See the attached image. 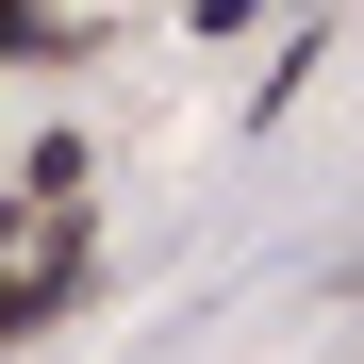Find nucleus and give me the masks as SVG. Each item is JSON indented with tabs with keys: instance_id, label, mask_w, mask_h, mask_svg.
<instances>
[{
	"instance_id": "1",
	"label": "nucleus",
	"mask_w": 364,
	"mask_h": 364,
	"mask_svg": "<svg viewBox=\"0 0 364 364\" xmlns=\"http://www.w3.org/2000/svg\"><path fill=\"white\" fill-rule=\"evenodd\" d=\"M83 166H100L83 133H33V166H17V199H83Z\"/></svg>"
},
{
	"instance_id": "2",
	"label": "nucleus",
	"mask_w": 364,
	"mask_h": 364,
	"mask_svg": "<svg viewBox=\"0 0 364 364\" xmlns=\"http://www.w3.org/2000/svg\"><path fill=\"white\" fill-rule=\"evenodd\" d=\"M17 33H33V0H0V50H17Z\"/></svg>"
}]
</instances>
